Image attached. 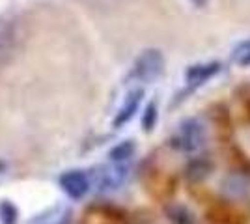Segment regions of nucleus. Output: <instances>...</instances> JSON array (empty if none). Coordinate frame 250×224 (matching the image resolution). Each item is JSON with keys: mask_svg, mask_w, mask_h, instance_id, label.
<instances>
[{"mask_svg": "<svg viewBox=\"0 0 250 224\" xmlns=\"http://www.w3.org/2000/svg\"><path fill=\"white\" fill-rule=\"evenodd\" d=\"M208 140V127L198 118H185L177 125L176 135L170 140V146L181 153H194L204 148Z\"/></svg>", "mask_w": 250, "mask_h": 224, "instance_id": "1", "label": "nucleus"}, {"mask_svg": "<svg viewBox=\"0 0 250 224\" xmlns=\"http://www.w3.org/2000/svg\"><path fill=\"white\" fill-rule=\"evenodd\" d=\"M165 54L159 49H146L138 54L135 64L131 67L129 73V81H136V82H153L161 75L165 73Z\"/></svg>", "mask_w": 250, "mask_h": 224, "instance_id": "2", "label": "nucleus"}, {"mask_svg": "<svg viewBox=\"0 0 250 224\" xmlns=\"http://www.w3.org/2000/svg\"><path fill=\"white\" fill-rule=\"evenodd\" d=\"M58 185L71 200H81L84 198L90 187H92V182H90V176L86 174L84 170H67L63 172L58 180Z\"/></svg>", "mask_w": 250, "mask_h": 224, "instance_id": "3", "label": "nucleus"}, {"mask_svg": "<svg viewBox=\"0 0 250 224\" xmlns=\"http://www.w3.org/2000/svg\"><path fill=\"white\" fill-rule=\"evenodd\" d=\"M220 69H222L220 62H202V64L188 65L185 69V82L190 90H194L209 82L211 79H215L220 73Z\"/></svg>", "mask_w": 250, "mask_h": 224, "instance_id": "4", "label": "nucleus"}, {"mask_svg": "<svg viewBox=\"0 0 250 224\" xmlns=\"http://www.w3.org/2000/svg\"><path fill=\"white\" fill-rule=\"evenodd\" d=\"M142 99H144V90H142V88H135V90H131V92L125 96L120 110L116 112L112 125H114L116 129H120V127H124L125 123H129V122L135 118L136 112H138Z\"/></svg>", "mask_w": 250, "mask_h": 224, "instance_id": "5", "label": "nucleus"}, {"mask_svg": "<svg viewBox=\"0 0 250 224\" xmlns=\"http://www.w3.org/2000/svg\"><path fill=\"white\" fill-rule=\"evenodd\" d=\"M220 191L224 196H228L229 200H241L245 196H249L250 192V180L243 174H228L222 185H220Z\"/></svg>", "mask_w": 250, "mask_h": 224, "instance_id": "6", "label": "nucleus"}, {"mask_svg": "<svg viewBox=\"0 0 250 224\" xmlns=\"http://www.w3.org/2000/svg\"><path fill=\"white\" fill-rule=\"evenodd\" d=\"M213 172V161L209 157H194L185 166V178L192 183H200L208 180Z\"/></svg>", "mask_w": 250, "mask_h": 224, "instance_id": "7", "label": "nucleus"}, {"mask_svg": "<svg viewBox=\"0 0 250 224\" xmlns=\"http://www.w3.org/2000/svg\"><path fill=\"white\" fill-rule=\"evenodd\" d=\"M125 178H127V166L125 164H114V166L106 168L101 174V180H99V191H114L125 182Z\"/></svg>", "mask_w": 250, "mask_h": 224, "instance_id": "8", "label": "nucleus"}, {"mask_svg": "<svg viewBox=\"0 0 250 224\" xmlns=\"http://www.w3.org/2000/svg\"><path fill=\"white\" fill-rule=\"evenodd\" d=\"M167 217L172 224H198V217L183 204H172L167 207Z\"/></svg>", "mask_w": 250, "mask_h": 224, "instance_id": "9", "label": "nucleus"}, {"mask_svg": "<svg viewBox=\"0 0 250 224\" xmlns=\"http://www.w3.org/2000/svg\"><path fill=\"white\" fill-rule=\"evenodd\" d=\"M136 151V144L135 140H124V142H120V144H116L114 148L108 151V159L112 161L114 164H125V163H129L131 157L135 155Z\"/></svg>", "mask_w": 250, "mask_h": 224, "instance_id": "10", "label": "nucleus"}, {"mask_svg": "<svg viewBox=\"0 0 250 224\" xmlns=\"http://www.w3.org/2000/svg\"><path fill=\"white\" fill-rule=\"evenodd\" d=\"M231 60L241 67H249L250 65V40L239 41L233 51H231Z\"/></svg>", "mask_w": 250, "mask_h": 224, "instance_id": "11", "label": "nucleus"}, {"mask_svg": "<svg viewBox=\"0 0 250 224\" xmlns=\"http://www.w3.org/2000/svg\"><path fill=\"white\" fill-rule=\"evenodd\" d=\"M0 224H19V209L10 200L0 202Z\"/></svg>", "mask_w": 250, "mask_h": 224, "instance_id": "12", "label": "nucleus"}, {"mask_svg": "<svg viewBox=\"0 0 250 224\" xmlns=\"http://www.w3.org/2000/svg\"><path fill=\"white\" fill-rule=\"evenodd\" d=\"M157 120H159L157 103L151 101V103H147V107L144 108V114H142V129H144L146 133H151L157 125Z\"/></svg>", "mask_w": 250, "mask_h": 224, "instance_id": "13", "label": "nucleus"}, {"mask_svg": "<svg viewBox=\"0 0 250 224\" xmlns=\"http://www.w3.org/2000/svg\"><path fill=\"white\" fill-rule=\"evenodd\" d=\"M192 4H196V6L202 8V6H206V4H208V0H192Z\"/></svg>", "mask_w": 250, "mask_h": 224, "instance_id": "14", "label": "nucleus"}]
</instances>
